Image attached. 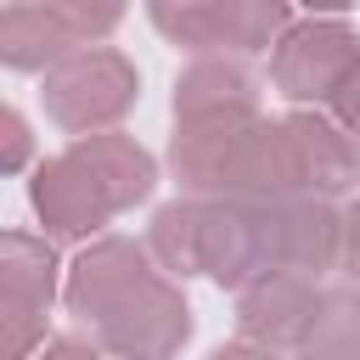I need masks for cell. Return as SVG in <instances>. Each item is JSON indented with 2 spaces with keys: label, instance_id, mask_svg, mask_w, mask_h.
<instances>
[{
  "label": "cell",
  "instance_id": "6da1fadb",
  "mask_svg": "<svg viewBox=\"0 0 360 360\" xmlns=\"http://www.w3.org/2000/svg\"><path fill=\"white\" fill-rule=\"evenodd\" d=\"M45 112L56 129H68L73 141L79 135H101L112 129L135 96H141V73L124 51L112 45H79L73 56H62L51 73H45Z\"/></svg>",
  "mask_w": 360,
  "mask_h": 360
},
{
  "label": "cell",
  "instance_id": "7a4b0ae2",
  "mask_svg": "<svg viewBox=\"0 0 360 360\" xmlns=\"http://www.w3.org/2000/svg\"><path fill=\"white\" fill-rule=\"evenodd\" d=\"M90 332H96V349H107L112 360H174L191 338V304H186L180 281L152 270Z\"/></svg>",
  "mask_w": 360,
  "mask_h": 360
},
{
  "label": "cell",
  "instance_id": "3957f363",
  "mask_svg": "<svg viewBox=\"0 0 360 360\" xmlns=\"http://www.w3.org/2000/svg\"><path fill=\"white\" fill-rule=\"evenodd\" d=\"M56 304V248L51 236L6 231L0 236V326L6 360H34L45 343V321Z\"/></svg>",
  "mask_w": 360,
  "mask_h": 360
},
{
  "label": "cell",
  "instance_id": "277c9868",
  "mask_svg": "<svg viewBox=\"0 0 360 360\" xmlns=\"http://www.w3.org/2000/svg\"><path fill=\"white\" fill-rule=\"evenodd\" d=\"M354 56H360V34L343 17H309L292 22L270 51V84L292 107H326L338 79L354 68Z\"/></svg>",
  "mask_w": 360,
  "mask_h": 360
},
{
  "label": "cell",
  "instance_id": "5b68a950",
  "mask_svg": "<svg viewBox=\"0 0 360 360\" xmlns=\"http://www.w3.org/2000/svg\"><path fill=\"white\" fill-rule=\"evenodd\" d=\"M214 197L248 202V208H281V202L309 197V191H304V169H298V146H292V135H287V118H281V124L253 118V124L231 141Z\"/></svg>",
  "mask_w": 360,
  "mask_h": 360
},
{
  "label": "cell",
  "instance_id": "8992f818",
  "mask_svg": "<svg viewBox=\"0 0 360 360\" xmlns=\"http://www.w3.org/2000/svg\"><path fill=\"white\" fill-rule=\"evenodd\" d=\"M321 287L309 276H292V270H270L259 276L253 287L236 292V332L242 343H259V349H276V354H298L315 315H321Z\"/></svg>",
  "mask_w": 360,
  "mask_h": 360
},
{
  "label": "cell",
  "instance_id": "52a82bcc",
  "mask_svg": "<svg viewBox=\"0 0 360 360\" xmlns=\"http://www.w3.org/2000/svg\"><path fill=\"white\" fill-rule=\"evenodd\" d=\"M158 270V259H152V248L146 242H129V236H96L79 259H73V270H68V281H62V304H68V315H79L84 326H96L141 276H152Z\"/></svg>",
  "mask_w": 360,
  "mask_h": 360
},
{
  "label": "cell",
  "instance_id": "ba28073f",
  "mask_svg": "<svg viewBox=\"0 0 360 360\" xmlns=\"http://www.w3.org/2000/svg\"><path fill=\"white\" fill-rule=\"evenodd\" d=\"M259 118V79L242 56H197L174 79V124H248Z\"/></svg>",
  "mask_w": 360,
  "mask_h": 360
},
{
  "label": "cell",
  "instance_id": "9c48e42d",
  "mask_svg": "<svg viewBox=\"0 0 360 360\" xmlns=\"http://www.w3.org/2000/svg\"><path fill=\"white\" fill-rule=\"evenodd\" d=\"M34 214L45 225V236H96L107 219H112V202L107 191L96 186V174L73 158V152H56L34 169Z\"/></svg>",
  "mask_w": 360,
  "mask_h": 360
},
{
  "label": "cell",
  "instance_id": "30bf717a",
  "mask_svg": "<svg viewBox=\"0 0 360 360\" xmlns=\"http://www.w3.org/2000/svg\"><path fill=\"white\" fill-rule=\"evenodd\" d=\"M287 135L298 146V169H304V191L309 197H354L360 191V141L326 112V107H292L287 112Z\"/></svg>",
  "mask_w": 360,
  "mask_h": 360
},
{
  "label": "cell",
  "instance_id": "8fae6325",
  "mask_svg": "<svg viewBox=\"0 0 360 360\" xmlns=\"http://www.w3.org/2000/svg\"><path fill=\"white\" fill-rule=\"evenodd\" d=\"M276 264L321 281L343 264V214L326 197H298L276 208Z\"/></svg>",
  "mask_w": 360,
  "mask_h": 360
},
{
  "label": "cell",
  "instance_id": "7c38bea8",
  "mask_svg": "<svg viewBox=\"0 0 360 360\" xmlns=\"http://www.w3.org/2000/svg\"><path fill=\"white\" fill-rule=\"evenodd\" d=\"M68 152H73V158L96 174V186L107 191L112 214H124V208L146 202V197H152V186H158V163H152V152H146L135 135H124V129L79 135Z\"/></svg>",
  "mask_w": 360,
  "mask_h": 360
},
{
  "label": "cell",
  "instance_id": "4fadbf2b",
  "mask_svg": "<svg viewBox=\"0 0 360 360\" xmlns=\"http://www.w3.org/2000/svg\"><path fill=\"white\" fill-rule=\"evenodd\" d=\"M73 51H79V34L45 0H6V11H0V62L11 73H51Z\"/></svg>",
  "mask_w": 360,
  "mask_h": 360
},
{
  "label": "cell",
  "instance_id": "5bb4252c",
  "mask_svg": "<svg viewBox=\"0 0 360 360\" xmlns=\"http://www.w3.org/2000/svg\"><path fill=\"white\" fill-rule=\"evenodd\" d=\"M152 259L169 276H202L197 253H202V197H174L152 214V236H146Z\"/></svg>",
  "mask_w": 360,
  "mask_h": 360
},
{
  "label": "cell",
  "instance_id": "9a60e30c",
  "mask_svg": "<svg viewBox=\"0 0 360 360\" xmlns=\"http://www.w3.org/2000/svg\"><path fill=\"white\" fill-rule=\"evenodd\" d=\"M152 11V28L191 51V56H214L225 51V0H146Z\"/></svg>",
  "mask_w": 360,
  "mask_h": 360
},
{
  "label": "cell",
  "instance_id": "2e32d148",
  "mask_svg": "<svg viewBox=\"0 0 360 360\" xmlns=\"http://www.w3.org/2000/svg\"><path fill=\"white\" fill-rule=\"evenodd\" d=\"M298 360H360V287H338L321 298Z\"/></svg>",
  "mask_w": 360,
  "mask_h": 360
},
{
  "label": "cell",
  "instance_id": "e0dca14e",
  "mask_svg": "<svg viewBox=\"0 0 360 360\" xmlns=\"http://www.w3.org/2000/svg\"><path fill=\"white\" fill-rule=\"evenodd\" d=\"M292 28V0H225V45L259 56Z\"/></svg>",
  "mask_w": 360,
  "mask_h": 360
},
{
  "label": "cell",
  "instance_id": "ac0fdd59",
  "mask_svg": "<svg viewBox=\"0 0 360 360\" xmlns=\"http://www.w3.org/2000/svg\"><path fill=\"white\" fill-rule=\"evenodd\" d=\"M73 34H79V45H90V39H107L118 22H124V0H45Z\"/></svg>",
  "mask_w": 360,
  "mask_h": 360
},
{
  "label": "cell",
  "instance_id": "d6986e66",
  "mask_svg": "<svg viewBox=\"0 0 360 360\" xmlns=\"http://www.w3.org/2000/svg\"><path fill=\"white\" fill-rule=\"evenodd\" d=\"M28 146H34V141H28L22 112H17V107H6V112H0V169H6V174H17V169L28 163Z\"/></svg>",
  "mask_w": 360,
  "mask_h": 360
},
{
  "label": "cell",
  "instance_id": "ffe728a7",
  "mask_svg": "<svg viewBox=\"0 0 360 360\" xmlns=\"http://www.w3.org/2000/svg\"><path fill=\"white\" fill-rule=\"evenodd\" d=\"M326 112L360 141V56H354V68L338 79V90H332V101H326Z\"/></svg>",
  "mask_w": 360,
  "mask_h": 360
},
{
  "label": "cell",
  "instance_id": "44dd1931",
  "mask_svg": "<svg viewBox=\"0 0 360 360\" xmlns=\"http://www.w3.org/2000/svg\"><path fill=\"white\" fill-rule=\"evenodd\" d=\"M343 276H349V287H360V191L349 197V208H343V264H338Z\"/></svg>",
  "mask_w": 360,
  "mask_h": 360
},
{
  "label": "cell",
  "instance_id": "7402d4cb",
  "mask_svg": "<svg viewBox=\"0 0 360 360\" xmlns=\"http://www.w3.org/2000/svg\"><path fill=\"white\" fill-rule=\"evenodd\" d=\"M39 360H112V354H107V349L79 343V338H56L51 349H39Z\"/></svg>",
  "mask_w": 360,
  "mask_h": 360
},
{
  "label": "cell",
  "instance_id": "603a6c76",
  "mask_svg": "<svg viewBox=\"0 0 360 360\" xmlns=\"http://www.w3.org/2000/svg\"><path fill=\"white\" fill-rule=\"evenodd\" d=\"M208 360H287V354H276V349H259V343H225V349H214Z\"/></svg>",
  "mask_w": 360,
  "mask_h": 360
},
{
  "label": "cell",
  "instance_id": "cb8c5ba5",
  "mask_svg": "<svg viewBox=\"0 0 360 360\" xmlns=\"http://www.w3.org/2000/svg\"><path fill=\"white\" fill-rule=\"evenodd\" d=\"M304 6H309V11H315V17H332V11H349V6H354V0H304Z\"/></svg>",
  "mask_w": 360,
  "mask_h": 360
}]
</instances>
